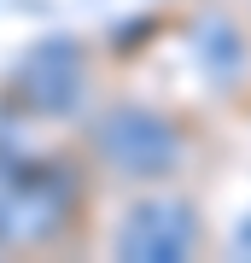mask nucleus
Masks as SVG:
<instances>
[{"label": "nucleus", "mask_w": 251, "mask_h": 263, "mask_svg": "<svg viewBox=\"0 0 251 263\" xmlns=\"http://www.w3.org/2000/svg\"><path fill=\"white\" fill-rule=\"evenodd\" d=\"M117 257H134V263H176V257H193L199 252V216L187 199H169V193H152L140 205L123 211L117 222Z\"/></svg>", "instance_id": "f03ea898"}, {"label": "nucleus", "mask_w": 251, "mask_h": 263, "mask_svg": "<svg viewBox=\"0 0 251 263\" xmlns=\"http://www.w3.org/2000/svg\"><path fill=\"white\" fill-rule=\"evenodd\" d=\"M93 158L123 181H164L181 170V135L146 105H117L93 123Z\"/></svg>", "instance_id": "f257e3e1"}, {"label": "nucleus", "mask_w": 251, "mask_h": 263, "mask_svg": "<svg viewBox=\"0 0 251 263\" xmlns=\"http://www.w3.org/2000/svg\"><path fill=\"white\" fill-rule=\"evenodd\" d=\"M24 94H29L35 111H65L82 94V53L70 41H41L24 59Z\"/></svg>", "instance_id": "7ed1b4c3"}]
</instances>
